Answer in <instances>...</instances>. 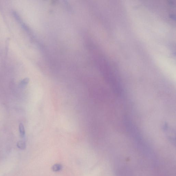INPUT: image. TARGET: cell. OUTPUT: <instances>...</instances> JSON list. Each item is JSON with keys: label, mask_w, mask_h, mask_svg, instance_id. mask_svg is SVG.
Wrapping results in <instances>:
<instances>
[{"label": "cell", "mask_w": 176, "mask_h": 176, "mask_svg": "<svg viewBox=\"0 0 176 176\" xmlns=\"http://www.w3.org/2000/svg\"><path fill=\"white\" fill-rule=\"evenodd\" d=\"M19 131L20 135V137L21 138L24 137L25 135V130L24 126L22 123H20L19 124Z\"/></svg>", "instance_id": "1"}, {"label": "cell", "mask_w": 176, "mask_h": 176, "mask_svg": "<svg viewBox=\"0 0 176 176\" xmlns=\"http://www.w3.org/2000/svg\"><path fill=\"white\" fill-rule=\"evenodd\" d=\"M62 168V167L61 165L59 164H55L52 166V169L53 171L57 172H59L61 170Z\"/></svg>", "instance_id": "2"}, {"label": "cell", "mask_w": 176, "mask_h": 176, "mask_svg": "<svg viewBox=\"0 0 176 176\" xmlns=\"http://www.w3.org/2000/svg\"><path fill=\"white\" fill-rule=\"evenodd\" d=\"M17 147L21 150H24L25 149L26 147V143L22 141H20L18 142L17 143Z\"/></svg>", "instance_id": "3"}, {"label": "cell", "mask_w": 176, "mask_h": 176, "mask_svg": "<svg viewBox=\"0 0 176 176\" xmlns=\"http://www.w3.org/2000/svg\"><path fill=\"white\" fill-rule=\"evenodd\" d=\"M29 82V79L28 78H25L20 83V86L23 87L26 86Z\"/></svg>", "instance_id": "4"}]
</instances>
